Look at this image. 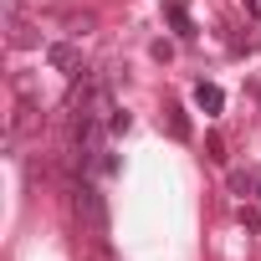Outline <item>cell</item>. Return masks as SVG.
<instances>
[{
	"mask_svg": "<svg viewBox=\"0 0 261 261\" xmlns=\"http://www.w3.org/2000/svg\"><path fill=\"white\" fill-rule=\"evenodd\" d=\"M72 205H77V215H82L97 236L108 230V205H102V195H97V185H92V179H82V185L72 190Z\"/></svg>",
	"mask_w": 261,
	"mask_h": 261,
	"instance_id": "6da1fadb",
	"label": "cell"
},
{
	"mask_svg": "<svg viewBox=\"0 0 261 261\" xmlns=\"http://www.w3.org/2000/svg\"><path fill=\"white\" fill-rule=\"evenodd\" d=\"M46 62H51L57 72H67V77H77V72H82V51H77V46H67V41H51V46H46Z\"/></svg>",
	"mask_w": 261,
	"mask_h": 261,
	"instance_id": "7a4b0ae2",
	"label": "cell"
},
{
	"mask_svg": "<svg viewBox=\"0 0 261 261\" xmlns=\"http://www.w3.org/2000/svg\"><path fill=\"white\" fill-rule=\"evenodd\" d=\"M230 195L261 200V169H230Z\"/></svg>",
	"mask_w": 261,
	"mask_h": 261,
	"instance_id": "3957f363",
	"label": "cell"
},
{
	"mask_svg": "<svg viewBox=\"0 0 261 261\" xmlns=\"http://www.w3.org/2000/svg\"><path fill=\"white\" fill-rule=\"evenodd\" d=\"M164 123H169V134H174L179 144H190V134H195V128H190V113H185L179 102H169V108H164Z\"/></svg>",
	"mask_w": 261,
	"mask_h": 261,
	"instance_id": "277c9868",
	"label": "cell"
},
{
	"mask_svg": "<svg viewBox=\"0 0 261 261\" xmlns=\"http://www.w3.org/2000/svg\"><path fill=\"white\" fill-rule=\"evenodd\" d=\"M195 102H200L205 113H220V108H225V92H220L215 82H195Z\"/></svg>",
	"mask_w": 261,
	"mask_h": 261,
	"instance_id": "5b68a950",
	"label": "cell"
},
{
	"mask_svg": "<svg viewBox=\"0 0 261 261\" xmlns=\"http://www.w3.org/2000/svg\"><path fill=\"white\" fill-rule=\"evenodd\" d=\"M169 26H174V31H179L185 41L195 36V26H190V16H185V0H169Z\"/></svg>",
	"mask_w": 261,
	"mask_h": 261,
	"instance_id": "8992f818",
	"label": "cell"
},
{
	"mask_svg": "<svg viewBox=\"0 0 261 261\" xmlns=\"http://www.w3.org/2000/svg\"><path fill=\"white\" fill-rule=\"evenodd\" d=\"M128 123H134V118H128L123 108H113V113H108V134H128Z\"/></svg>",
	"mask_w": 261,
	"mask_h": 261,
	"instance_id": "52a82bcc",
	"label": "cell"
},
{
	"mask_svg": "<svg viewBox=\"0 0 261 261\" xmlns=\"http://www.w3.org/2000/svg\"><path fill=\"white\" fill-rule=\"evenodd\" d=\"M241 225H246V230H261V210L246 205V200H241Z\"/></svg>",
	"mask_w": 261,
	"mask_h": 261,
	"instance_id": "ba28073f",
	"label": "cell"
},
{
	"mask_svg": "<svg viewBox=\"0 0 261 261\" xmlns=\"http://www.w3.org/2000/svg\"><path fill=\"white\" fill-rule=\"evenodd\" d=\"M205 154L220 164V159H225V139H220V134H210V139H205Z\"/></svg>",
	"mask_w": 261,
	"mask_h": 261,
	"instance_id": "9c48e42d",
	"label": "cell"
},
{
	"mask_svg": "<svg viewBox=\"0 0 261 261\" xmlns=\"http://www.w3.org/2000/svg\"><path fill=\"white\" fill-rule=\"evenodd\" d=\"M67 26H72V31H77V36H87V31H92V26H97V21H92V16H72V21H67Z\"/></svg>",
	"mask_w": 261,
	"mask_h": 261,
	"instance_id": "30bf717a",
	"label": "cell"
}]
</instances>
